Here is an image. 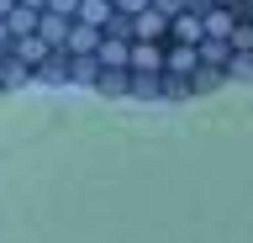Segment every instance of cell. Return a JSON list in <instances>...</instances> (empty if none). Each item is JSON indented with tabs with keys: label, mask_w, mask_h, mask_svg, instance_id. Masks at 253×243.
I'll use <instances>...</instances> for the list:
<instances>
[{
	"label": "cell",
	"mask_w": 253,
	"mask_h": 243,
	"mask_svg": "<svg viewBox=\"0 0 253 243\" xmlns=\"http://www.w3.org/2000/svg\"><path fill=\"white\" fill-rule=\"evenodd\" d=\"M5 58H11V48H0V69H5Z\"/></svg>",
	"instance_id": "17"
},
{
	"label": "cell",
	"mask_w": 253,
	"mask_h": 243,
	"mask_svg": "<svg viewBox=\"0 0 253 243\" xmlns=\"http://www.w3.org/2000/svg\"><path fill=\"white\" fill-rule=\"evenodd\" d=\"M32 80H37V69H27V64L11 53V58H5V69H0V85H5V90H21V85H32Z\"/></svg>",
	"instance_id": "9"
},
{
	"label": "cell",
	"mask_w": 253,
	"mask_h": 243,
	"mask_svg": "<svg viewBox=\"0 0 253 243\" xmlns=\"http://www.w3.org/2000/svg\"><path fill=\"white\" fill-rule=\"evenodd\" d=\"M47 11H63V16H79V0H47Z\"/></svg>",
	"instance_id": "14"
},
{
	"label": "cell",
	"mask_w": 253,
	"mask_h": 243,
	"mask_svg": "<svg viewBox=\"0 0 253 243\" xmlns=\"http://www.w3.org/2000/svg\"><path fill=\"white\" fill-rule=\"evenodd\" d=\"M169 43H132V74H164Z\"/></svg>",
	"instance_id": "4"
},
{
	"label": "cell",
	"mask_w": 253,
	"mask_h": 243,
	"mask_svg": "<svg viewBox=\"0 0 253 243\" xmlns=\"http://www.w3.org/2000/svg\"><path fill=\"white\" fill-rule=\"evenodd\" d=\"M111 16H116V0H79V16H74V21H90V27L106 32Z\"/></svg>",
	"instance_id": "8"
},
{
	"label": "cell",
	"mask_w": 253,
	"mask_h": 243,
	"mask_svg": "<svg viewBox=\"0 0 253 243\" xmlns=\"http://www.w3.org/2000/svg\"><path fill=\"white\" fill-rule=\"evenodd\" d=\"M21 5H32V11H47V0H21Z\"/></svg>",
	"instance_id": "16"
},
{
	"label": "cell",
	"mask_w": 253,
	"mask_h": 243,
	"mask_svg": "<svg viewBox=\"0 0 253 243\" xmlns=\"http://www.w3.org/2000/svg\"><path fill=\"white\" fill-rule=\"evenodd\" d=\"M74 85H100V53H74Z\"/></svg>",
	"instance_id": "12"
},
{
	"label": "cell",
	"mask_w": 253,
	"mask_h": 243,
	"mask_svg": "<svg viewBox=\"0 0 253 243\" xmlns=\"http://www.w3.org/2000/svg\"><path fill=\"white\" fill-rule=\"evenodd\" d=\"M100 96H126L132 90V69H100V85H95Z\"/></svg>",
	"instance_id": "11"
},
{
	"label": "cell",
	"mask_w": 253,
	"mask_h": 243,
	"mask_svg": "<svg viewBox=\"0 0 253 243\" xmlns=\"http://www.w3.org/2000/svg\"><path fill=\"white\" fill-rule=\"evenodd\" d=\"M11 53H16L27 69H42V58L53 53V43H47L42 32H32V37H16V43H11Z\"/></svg>",
	"instance_id": "5"
},
{
	"label": "cell",
	"mask_w": 253,
	"mask_h": 243,
	"mask_svg": "<svg viewBox=\"0 0 253 243\" xmlns=\"http://www.w3.org/2000/svg\"><path fill=\"white\" fill-rule=\"evenodd\" d=\"M37 21H42V11H32V5H16L11 16H5V27H11V37H32V32H37Z\"/></svg>",
	"instance_id": "10"
},
{
	"label": "cell",
	"mask_w": 253,
	"mask_h": 243,
	"mask_svg": "<svg viewBox=\"0 0 253 243\" xmlns=\"http://www.w3.org/2000/svg\"><path fill=\"white\" fill-rule=\"evenodd\" d=\"M169 21L174 16H164V11H142V16H132V43H169Z\"/></svg>",
	"instance_id": "1"
},
{
	"label": "cell",
	"mask_w": 253,
	"mask_h": 243,
	"mask_svg": "<svg viewBox=\"0 0 253 243\" xmlns=\"http://www.w3.org/2000/svg\"><path fill=\"white\" fill-rule=\"evenodd\" d=\"M195 69H201V48H190V43H169V53H164V74L190 80Z\"/></svg>",
	"instance_id": "3"
},
{
	"label": "cell",
	"mask_w": 253,
	"mask_h": 243,
	"mask_svg": "<svg viewBox=\"0 0 253 243\" xmlns=\"http://www.w3.org/2000/svg\"><path fill=\"white\" fill-rule=\"evenodd\" d=\"M16 5H21V0H0V16H11V11H16Z\"/></svg>",
	"instance_id": "15"
},
{
	"label": "cell",
	"mask_w": 253,
	"mask_h": 243,
	"mask_svg": "<svg viewBox=\"0 0 253 243\" xmlns=\"http://www.w3.org/2000/svg\"><path fill=\"white\" fill-rule=\"evenodd\" d=\"M100 43H106V32H100V27H90V21H74L63 48H69V53H100Z\"/></svg>",
	"instance_id": "6"
},
{
	"label": "cell",
	"mask_w": 253,
	"mask_h": 243,
	"mask_svg": "<svg viewBox=\"0 0 253 243\" xmlns=\"http://www.w3.org/2000/svg\"><path fill=\"white\" fill-rule=\"evenodd\" d=\"M69 80H74V53H69V48H53L42 58V69H37V80H32V85H69Z\"/></svg>",
	"instance_id": "2"
},
{
	"label": "cell",
	"mask_w": 253,
	"mask_h": 243,
	"mask_svg": "<svg viewBox=\"0 0 253 243\" xmlns=\"http://www.w3.org/2000/svg\"><path fill=\"white\" fill-rule=\"evenodd\" d=\"M116 11H126V16H142V11H153V0H116Z\"/></svg>",
	"instance_id": "13"
},
{
	"label": "cell",
	"mask_w": 253,
	"mask_h": 243,
	"mask_svg": "<svg viewBox=\"0 0 253 243\" xmlns=\"http://www.w3.org/2000/svg\"><path fill=\"white\" fill-rule=\"evenodd\" d=\"M69 27H74V16H63V11H42V21H37V32H42L53 48L69 43Z\"/></svg>",
	"instance_id": "7"
}]
</instances>
